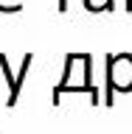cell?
<instances>
[{
    "label": "cell",
    "mask_w": 132,
    "mask_h": 134,
    "mask_svg": "<svg viewBox=\"0 0 132 134\" xmlns=\"http://www.w3.org/2000/svg\"><path fill=\"white\" fill-rule=\"evenodd\" d=\"M31 53H25L23 56V64H20V73H11V67H8V59L0 53V70H3V75H6V81H8V100H6V106L11 109L17 103V98H20V87H23V81H25V75H28V67H31Z\"/></svg>",
    "instance_id": "6da1fadb"
},
{
    "label": "cell",
    "mask_w": 132,
    "mask_h": 134,
    "mask_svg": "<svg viewBox=\"0 0 132 134\" xmlns=\"http://www.w3.org/2000/svg\"><path fill=\"white\" fill-rule=\"evenodd\" d=\"M113 95H115V56L110 53L107 56V98H104V103H113Z\"/></svg>",
    "instance_id": "7a4b0ae2"
},
{
    "label": "cell",
    "mask_w": 132,
    "mask_h": 134,
    "mask_svg": "<svg viewBox=\"0 0 132 134\" xmlns=\"http://www.w3.org/2000/svg\"><path fill=\"white\" fill-rule=\"evenodd\" d=\"M59 11H67V0H59Z\"/></svg>",
    "instance_id": "3957f363"
},
{
    "label": "cell",
    "mask_w": 132,
    "mask_h": 134,
    "mask_svg": "<svg viewBox=\"0 0 132 134\" xmlns=\"http://www.w3.org/2000/svg\"><path fill=\"white\" fill-rule=\"evenodd\" d=\"M126 11H132V0H126Z\"/></svg>",
    "instance_id": "277c9868"
}]
</instances>
